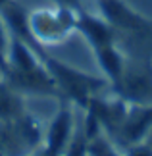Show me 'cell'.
Masks as SVG:
<instances>
[{"label": "cell", "instance_id": "4", "mask_svg": "<svg viewBox=\"0 0 152 156\" xmlns=\"http://www.w3.org/2000/svg\"><path fill=\"white\" fill-rule=\"evenodd\" d=\"M150 129H152V104L150 106L129 104V110H127L123 122L115 129L118 141L114 143L119 148H125L133 143L144 141Z\"/></svg>", "mask_w": 152, "mask_h": 156}, {"label": "cell", "instance_id": "1", "mask_svg": "<svg viewBox=\"0 0 152 156\" xmlns=\"http://www.w3.org/2000/svg\"><path fill=\"white\" fill-rule=\"evenodd\" d=\"M115 94L121 97L129 104H152V66L143 62H129L127 60L125 69L118 83H114Z\"/></svg>", "mask_w": 152, "mask_h": 156}, {"label": "cell", "instance_id": "12", "mask_svg": "<svg viewBox=\"0 0 152 156\" xmlns=\"http://www.w3.org/2000/svg\"><path fill=\"white\" fill-rule=\"evenodd\" d=\"M56 6H69V8H75V10H83L81 8V0H54Z\"/></svg>", "mask_w": 152, "mask_h": 156}, {"label": "cell", "instance_id": "14", "mask_svg": "<svg viewBox=\"0 0 152 156\" xmlns=\"http://www.w3.org/2000/svg\"><path fill=\"white\" fill-rule=\"evenodd\" d=\"M29 156H54V154H50V152H46L44 148H41V151H37V152H33V154H29Z\"/></svg>", "mask_w": 152, "mask_h": 156}, {"label": "cell", "instance_id": "17", "mask_svg": "<svg viewBox=\"0 0 152 156\" xmlns=\"http://www.w3.org/2000/svg\"><path fill=\"white\" fill-rule=\"evenodd\" d=\"M150 66H152V62H150Z\"/></svg>", "mask_w": 152, "mask_h": 156}, {"label": "cell", "instance_id": "10", "mask_svg": "<svg viewBox=\"0 0 152 156\" xmlns=\"http://www.w3.org/2000/svg\"><path fill=\"white\" fill-rule=\"evenodd\" d=\"M10 39L12 35L8 31V27H6L4 20L0 17V69H2V73L8 71V48H10Z\"/></svg>", "mask_w": 152, "mask_h": 156}, {"label": "cell", "instance_id": "6", "mask_svg": "<svg viewBox=\"0 0 152 156\" xmlns=\"http://www.w3.org/2000/svg\"><path fill=\"white\" fill-rule=\"evenodd\" d=\"M94 60H96V66H98V69H100V75L104 77L110 85L118 83V79L121 77V73H123V69H125V64H127V56L114 43L96 48L94 50Z\"/></svg>", "mask_w": 152, "mask_h": 156}, {"label": "cell", "instance_id": "9", "mask_svg": "<svg viewBox=\"0 0 152 156\" xmlns=\"http://www.w3.org/2000/svg\"><path fill=\"white\" fill-rule=\"evenodd\" d=\"M62 156H89V139H87L85 129H83V118L77 119L75 133H73L68 148L64 151Z\"/></svg>", "mask_w": 152, "mask_h": 156}, {"label": "cell", "instance_id": "11", "mask_svg": "<svg viewBox=\"0 0 152 156\" xmlns=\"http://www.w3.org/2000/svg\"><path fill=\"white\" fill-rule=\"evenodd\" d=\"M121 151H123V156H152V147L147 141L133 143V145L121 148Z\"/></svg>", "mask_w": 152, "mask_h": 156}, {"label": "cell", "instance_id": "13", "mask_svg": "<svg viewBox=\"0 0 152 156\" xmlns=\"http://www.w3.org/2000/svg\"><path fill=\"white\" fill-rule=\"evenodd\" d=\"M0 156H8V148H6V139L2 133V125H0Z\"/></svg>", "mask_w": 152, "mask_h": 156}, {"label": "cell", "instance_id": "5", "mask_svg": "<svg viewBox=\"0 0 152 156\" xmlns=\"http://www.w3.org/2000/svg\"><path fill=\"white\" fill-rule=\"evenodd\" d=\"M75 33L81 35L83 41L93 50L114 43V27L100 14H93V12H89V10H79L77 12Z\"/></svg>", "mask_w": 152, "mask_h": 156}, {"label": "cell", "instance_id": "16", "mask_svg": "<svg viewBox=\"0 0 152 156\" xmlns=\"http://www.w3.org/2000/svg\"><path fill=\"white\" fill-rule=\"evenodd\" d=\"M10 2H12V0H0V10H2L6 4H10Z\"/></svg>", "mask_w": 152, "mask_h": 156}, {"label": "cell", "instance_id": "8", "mask_svg": "<svg viewBox=\"0 0 152 156\" xmlns=\"http://www.w3.org/2000/svg\"><path fill=\"white\" fill-rule=\"evenodd\" d=\"M89 154L90 156H123V151L115 145L104 131L89 141Z\"/></svg>", "mask_w": 152, "mask_h": 156}, {"label": "cell", "instance_id": "15", "mask_svg": "<svg viewBox=\"0 0 152 156\" xmlns=\"http://www.w3.org/2000/svg\"><path fill=\"white\" fill-rule=\"evenodd\" d=\"M144 141H147V143H148V145L152 147V129L148 131V135H147V139H144Z\"/></svg>", "mask_w": 152, "mask_h": 156}, {"label": "cell", "instance_id": "3", "mask_svg": "<svg viewBox=\"0 0 152 156\" xmlns=\"http://www.w3.org/2000/svg\"><path fill=\"white\" fill-rule=\"evenodd\" d=\"M77 127V116H75V104L68 102L65 106H60L58 112L52 116L48 127L44 129V143L42 148L54 156H62L68 148L71 137Z\"/></svg>", "mask_w": 152, "mask_h": 156}, {"label": "cell", "instance_id": "2", "mask_svg": "<svg viewBox=\"0 0 152 156\" xmlns=\"http://www.w3.org/2000/svg\"><path fill=\"white\" fill-rule=\"evenodd\" d=\"M29 29L39 46L62 44L71 35V31L60 20L56 8H37L29 12Z\"/></svg>", "mask_w": 152, "mask_h": 156}, {"label": "cell", "instance_id": "7", "mask_svg": "<svg viewBox=\"0 0 152 156\" xmlns=\"http://www.w3.org/2000/svg\"><path fill=\"white\" fill-rule=\"evenodd\" d=\"M25 110L23 104V94L16 91L6 79L0 81V123L12 122Z\"/></svg>", "mask_w": 152, "mask_h": 156}]
</instances>
